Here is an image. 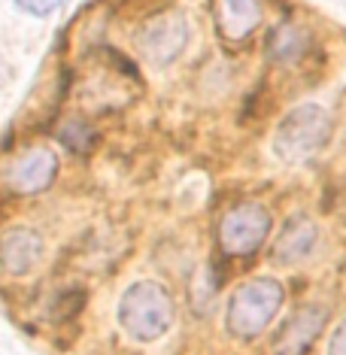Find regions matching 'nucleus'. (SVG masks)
<instances>
[{
    "label": "nucleus",
    "instance_id": "7",
    "mask_svg": "<svg viewBox=\"0 0 346 355\" xmlns=\"http://www.w3.org/2000/svg\"><path fill=\"white\" fill-rule=\"evenodd\" d=\"M325 319H328L325 306H301V310L286 319V325L273 337V352L277 355H304L310 349V343L319 337Z\"/></svg>",
    "mask_w": 346,
    "mask_h": 355
},
{
    "label": "nucleus",
    "instance_id": "14",
    "mask_svg": "<svg viewBox=\"0 0 346 355\" xmlns=\"http://www.w3.org/2000/svg\"><path fill=\"white\" fill-rule=\"evenodd\" d=\"M328 355H346V319L334 328L331 340H328Z\"/></svg>",
    "mask_w": 346,
    "mask_h": 355
},
{
    "label": "nucleus",
    "instance_id": "12",
    "mask_svg": "<svg viewBox=\"0 0 346 355\" xmlns=\"http://www.w3.org/2000/svg\"><path fill=\"white\" fill-rule=\"evenodd\" d=\"M58 140L67 146L70 152H76V155H85L88 149L94 146V131L88 128L85 122H67L58 131Z\"/></svg>",
    "mask_w": 346,
    "mask_h": 355
},
{
    "label": "nucleus",
    "instance_id": "11",
    "mask_svg": "<svg viewBox=\"0 0 346 355\" xmlns=\"http://www.w3.org/2000/svg\"><path fill=\"white\" fill-rule=\"evenodd\" d=\"M307 34H304L301 28H292V25H286V28H279L277 34L270 37V55L277 61H297L304 55V49H307Z\"/></svg>",
    "mask_w": 346,
    "mask_h": 355
},
{
    "label": "nucleus",
    "instance_id": "8",
    "mask_svg": "<svg viewBox=\"0 0 346 355\" xmlns=\"http://www.w3.org/2000/svg\"><path fill=\"white\" fill-rule=\"evenodd\" d=\"M43 255V240L31 228H10L0 237V268L10 277H25L31 268H37Z\"/></svg>",
    "mask_w": 346,
    "mask_h": 355
},
{
    "label": "nucleus",
    "instance_id": "10",
    "mask_svg": "<svg viewBox=\"0 0 346 355\" xmlns=\"http://www.w3.org/2000/svg\"><path fill=\"white\" fill-rule=\"evenodd\" d=\"M216 21L225 40H246L261 21V0H216Z\"/></svg>",
    "mask_w": 346,
    "mask_h": 355
},
{
    "label": "nucleus",
    "instance_id": "13",
    "mask_svg": "<svg viewBox=\"0 0 346 355\" xmlns=\"http://www.w3.org/2000/svg\"><path fill=\"white\" fill-rule=\"evenodd\" d=\"M15 3H19V10H25L31 15H49L61 0H15Z\"/></svg>",
    "mask_w": 346,
    "mask_h": 355
},
{
    "label": "nucleus",
    "instance_id": "6",
    "mask_svg": "<svg viewBox=\"0 0 346 355\" xmlns=\"http://www.w3.org/2000/svg\"><path fill=\"white\" fill-rule=\"evenodd\" d=\"M186 40H189L186 19H182L180 12H171V15H161V19L149 21V25L143 28L140 40H137V46H140V52L146 55L149 61L161 64V61H171L173 55H180Z\"/></svg>",
    "mask_w": 346,
    "mask_h": 355
},
{
    "label": "nucleus",
    "instance_id": "4",
    "mask_svg": "<svg viewBox=\"0 0 346 355\" xmlns=\"http://www.w3.org/2000/svg\"><path fill=\"white\" fill-rule=\"evenodd\" d=\"M270 234V213L255 200L231 207L219 222V246L225 255H252L259 252L261 243Z\"/></svg>",
    "mask_w": 346,
    "mask_h": 355
},
{
    "label": "nucleus",
    "instance_id": "9",
    "mask_svg": "<svg viewBox=\"0 0 346 355\" xmlns=\"http://www.w3.org/2000/svg\"><path fill=\"white\" fill-rule=\"evenodd\" d=\"M316 240H319L316 222H313L310 216L297 213V216H292V219L283 225V231H279L277 243H273V261H277V264H297V261H304V258L313 252Z\"/></svg>",
    "mask_w": 346,
    "mask_h": 355
},
{
    "label": "nucleus",
    "instance_id": "1",
    "mask_svg": "<svg viewBox=\"0 0 346 355\" xmlns=\"http://www.w3.org/2000/svg\"><path fill=\"white\" fill-rule=\"evenodd\" d=\"M173 295L155 279L134 282L119 301V325L125 328L128 337L140 343H152L164 337L173 325Z\"/></svg>",
    "mask_w": 346,
    "mask_h": 355
},
{
    "label": "nucleus",
    "instance_id": "5",
    "mask_svg": "<svg viewBox=\"0 0 346 355\" xmlns=\"http://www.w3.org/2000/svg\"><path fill=\"white\" fill-rule=\"evenodd\" d=\"M58 176V155L49 149H31L21 158H15L3 173V182L12 195H40Z\"/></svg>",
    "mask_w": 346,
    "mask_h": 355
},
{
    "label": "nucleus",
    "instance_id": "2",
    "mask_svg": "<svg viewBox=\"0 0 346 355\" xmlns=\"http://www.w3.org/2000/svg\"><path fill=\"white\" fill-rule=\"evenodd\" d=\"M286 301V288L279 279L259 277L249 279L231 295L228 313H225V325L240 340H255L261 331H268V325L277 319L279 306Z\"/></svg>",
    "mask_w": 346,
    "mask_h": 355
},
{
    "label": "nucleus",
    "instance_id": "3",
    "mask_svg": "<svg viewBox=\"0 0 346 355\" xmlns=\"http://www.w3.org/2000/svg\"><path fill=\"white\" fill-rule=\"evenodd\" d=\"M331 137V116L319 103H301L279 122L277 134H273V152L277 158L297 164L307 161L328 143Z\"/></svg>",
    "mask_w": 346,
    "mask_h": 355
}]
</instances>
